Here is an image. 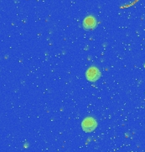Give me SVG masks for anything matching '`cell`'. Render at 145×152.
Masks as SVG:
<instances>
[{"label": "cell", "instance_id": "2", "mask_svg": "<svg viewBox=\"0 0 145 152\" xmlns=\"http://www.w3.org/2000/svg\"><path fill=\"white\" fill-rule=\"evenodd\" d=\"M100 76H101L100 71L96 67H90L87 70V73H86L87 80L90 82H96L99 79Z\"/></svg>", "mask_w": 145, "mask_h": 152}, {"label": "cell", "instance_id": "1", "mask_svg": "<svg viewBox=\"0 0 145 152\" xmlns=\"http://www.w3.org/2000/svg\"><path fill=\"white\" fill-rule=\"evenodd\" d=\"M97 125V121L92 117L86 118L83 120L82 124L83 130L86 131V132H92V131H93L96 129Z\"/></svg>", "mask_w": 145, "mask_h": 152}, {"label": "cell", "instance_id": "3", "mask_svg": "<svg viewBox=\"0 0 145 152\" xmlns=\"http://www.w3.org/2000/svg\"><path fill=\"white\" fill-rule=\"evenodd\" d=\"M97 25V20L92 16H87L83 21V26L86 30H92L94 29Z\"/></svg>", "mask_w": 145, "mask_h": 152}]
</instances>
